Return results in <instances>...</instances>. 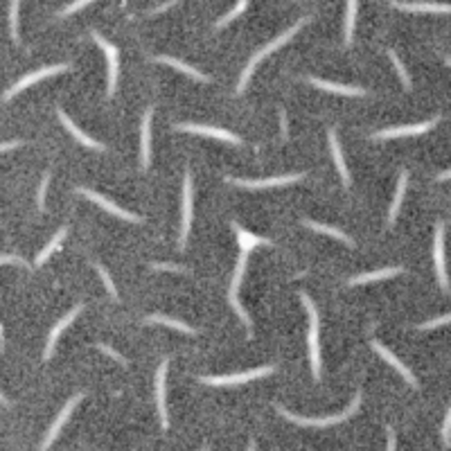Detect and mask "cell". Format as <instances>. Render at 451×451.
I'll return each mask as SVG.
<instances>
[{
  "label": "cell",
  "instance_id": "15",
  "mask_svg": "<svg viewBox=\"0 0 451 451\" xmlns=\"http://www.w3.org/2000/svg\"><path fill=\"white\" fill-rule=\"evenodd\" d=\"M169 361L162 359L158 370H156V406H158V415H160V426L167 429L169 419H167V406H165V372H167Z\"/></svg>",
  "mask_w": 451,
  "mask_h": 451
},
{
  "label": "cell",
  "instance_id": "38",
  "mask_svg": "<svg viewBox=\"0 0 451 451\" xmlns=\"http://www.w3.org/2000/svg\"><path fill=\"white\" fill-rule=\"evenodd\" d=\"M151 267L156 269V271H172V273H183V269H181V267H174V264H160V262H154Z\"/></svg>",
  "mask_w": 451,
  "mask_h": 451
},
{
  "label": "cell",
  "instance_id": "30",
  "mask_svg": "<svg viewBox=\"0 0 451 451\" xmlns=\"http://www.w3.org/2000/svg\"><path fill=\"white\" fill-rule=\"evenodd\" d=\"M388 57H391V61L395 64V70H398V75H400V80H402V84H404V88L411 90V77H409V73H406V68H404V64L400 61V57L395 54V50H388Z\"/></svg>",
  "mask_w": 451,
  "mask_h": 451
},
{
  "label": "cell",
  "instance_id": "29",
  "mask_svg": "<svg viewBox=\"0 0 451 451\" xmlns=\"http://www.w3.org/2000/svg\"><path fill=\"white\" fill-rule=\"evenodd\" d=\"M356 7H359V0H348V16H345V43L348 45H352L354 23H356Z\"/></svg>",
  "mask_w": 451,
  "mask_h": 451
},
{
  "label": "cell",
  "instance_id": "16",
  "mask_svg": "<svg viewBox=\"0 0 451 451\" xmlns=\"http://www.w3.org/2000/svg\"><path fill=\"white\" fill-rule=\"evenodd\" d=\"M57 115H59V120H61V124H64V127L70 131V134L75 136V140L77 143H82L84 147H88V149H97V151H104V145L102 143H97V140H93L90 136H86L84 134L82 129H77L75 127V122L68 118V115L64 113V108H57Z\"/></svg>",
  "mask_w": 451,
  "mask_h": 451
},
{
  "label": "cell",
  "instance_id": "33",
  "mask_svg": "<svg viewBox=\"0 0 451 451\" xmlns=\"http://www.w3.org/2000/svg\"><path fill=\"white\" fill-rule=\"evenodd\" d=\"M95 271L99 273V278L104 280V284H106V289H108V293L113 295L115 300H118V289H115V284H113V280H111V276L106 273V269L102 267V264H95Z\"/></svg>",
  "mask_w": 451,
  "mask_h": 451
},
{
  "label": "cell",
  "instance_id": "8",
  "mask_svg": "<svg viewBox=\"0 0 451 451\" xmlns=\"http://www.w3.org/2000/svg\"><path fill=\"white\" fill-rule=\"evenodd\" d=\"M305 176L302 172L298 174H284V176H273V178H260V181H248V178H228V183L232 185H239V188H246V190H262V188H276V185H289L300 181Z\"/></svg>",
  "mask_w": 451,
  "mask_h": 451
},
{
  "label": "cell",
  "instance_id": "21",
  "mask_svg": "<svg viewBox=\"0 0 451 451\" xmlns=\"http://www.w3.org/2000/svg\"><path fill=\"white\" fill-rule=\"evenodd\" d=\"M328 138H330V149H332V158L337 162L339 167V174L343 178V185H350V174H348V167H345V160H343V154H341V145H339V136L337 131L330 129L328 131Z\"/></svg>",
  "mask_w": 451,
  "mask_h": 451
},
{
  "label": "cell",
  "instance_id": "2",
  "mask_svg": "<svg viewBox=\"0 0 451 451\" xmlns=\"http://www.w3.org/2000/svg\"><path fill=\"white\" fill-rule=\"evenodd\" d=\"M359 406H361V393H356L352 404H350L343 413H337V415H330V417H302V415H293L284 406H278V413L282 415L284 419H289V422L298 424V426H332V424L343 422V419H348L350 415H354L356 411H359Z\"/></svg>",
  "mask_w": 451,
  "mask_h": 451
},
{
  "label": "cell",
  "instance_id": "22",
  "mask_svg": "<svg viewBox=\"0 0 451 451\" xmlns=\"http://www.w3.org/2000/svg\"><path fill=\"white\" fill-rule=\"evenodd\" d=\"M156 61H158V64H165V66H172V68H176V70H181L183 75H188V77H192V80H197V82H212L208 75L199 73L197 68L183 64V61H178V59H174V57H165V54H160V57H156Z\"/></svg>",
  "mask_w": 451,
  "mask_h": 451
},
{
  "label": "cell",
  "instance_id": "18",
  "mask_svg": "<svg viewBox=\"0 0 451 451\" xmlns=\"http://www.w3.org/2000/svg\"><path fill=\"white\" fill-rule=\"evenodd\" d=\"M395 10L402 12H422V14H451V5H438V3H400V0H393Z\"/></svg>",
  "mask_w": 451,
  "mask_h": 451
},
{
  "label": "cell",
  "instance_id": "47",
  "mask_svg": "<svg viewBox=\"0 0 451 451\" xmlns=\"http://www.w3.org/2000/svg\"><path fill=\"white\" fill-rule=\"evenodd\" d=\"M201 451H206V449H201Z\"/></svg>",
  "mask_w": 451,
  "mask_h": 451
},
{
  "label": "cell",
  "instance_id": "4",
  "mask_svg": "<svg viewBox=\"0 0 451 451\" xmlns=\"http://www.w3.org/2000/svg\"><path fill=\"white\" fill-rule=\"evenodd\" d=\"M276 368L273 365H262V368H253V370H244L237 372V375H223V377H199L201 384H210V386H235V384H246L253 382L258 377H267L271 375Z\"/></svg>",
  "mask_w": 451,
  "mask_h": 451
},
{
  "label": "cell",
  "instance_id": "23",
  "mask_svg": "<svg viewBox=\"0 0 451 451\" xmlns=\"http://www.w3.org/2000/svg\"><path fill=\"white\" fill-rule=\"evenodd\" d=\"M232 228H235V232H237V239H239V248L242 251H248L251 253V248H255V246H271V239H264V237H258V235H253V232H248V230H244L242 226L239 223H232Z\"/></svg>",
  "mask_w": 451,
  "mask_h": 451
},
{
  "label": "cell",
  "instance_id": "26",
  "mask_svg": "<svg viewBox=\"0 0 451 451\" xmlns=\"http://www.w3.org/2000/svg\"><path fill=\"white\" fill-rule=\"evenodd\" d=\"M145 323H158V325H165V328H172V330H178V332H185L190 334V337H194L197 334V330H192L190 325H185L181 321H176V318H167V316H160V314H154V316H147Z\"/></svg>",
  "mask_w": 451,
  "mask_h": 451
},
{
  "label": "cell",
  "instance_id": "39",
  "mask_svg": "<svg viewBox=\"0 0 451 451\" xmlns=\"http://www.w3.org/2000/svg\"><path fill=\"white\" fill-rule=\"evenodd\" d=\"M97 350H99V352H106L108 356H113V359H118L120 363H127V361H124V356L115 352L113 348H108V345H104V343H99V345H97Z\"/></svg>",
  "mask_w": 451,
  "mask_h": 451
},
{
  "label": "cell",
  "instance_id": "6",
  "mask_svg": "<svg viewBox=\"0 0 451 451\" xmlns=\"http://www.w3.org/2000/svg\"><path fill=\"white\" fill-rule=\"evenodd\" d=\"M93 41H95L106 54V61H108V90H106V95L113 97L115 88H118V48L108 43L106 38L99 36L97 32H93Z\"/></svg>",
  "mask_w": 451,
  "mask_h": 451
},
{
  "label": "cell",
  "instance_id": "46",
  "mask_svg": "<svg viewBox=\"0 0 451 451\" xmlns=\"http://www.w3.org/2000/svg\"><path fill=\"white\" fill-rule=\"evenodd\" d=\"M447 64H449V66H451V57H449V59H447Z\"/></svg>",
  "mask_w": 451,
  "mask_h": 451
},
{
  "label": "cell",
  "instance_id": "44",
  "mask_svg": "<svg viewBox=\"0 0 451 451\" xmlns=\"http://www.w3.org/2000/svg\"><path fill=\"white\" fill-rule=\"evenodd\" d=\"M449 178H451V169H449V172H442V174H438V181H449Z\"/></svg>",
  "mask_w": 451,
  "mask_h": 451
},
{
  "label": "cell",
  "instance_id": "14",
  "mask_svg": "<svg viewBox=\"0 0 451 451\" xmlns=\"http://www.w3.org/2000/svg\"><path fill=\"white\" fill-rule=\"evenodd\" d=\"M82 398L84 395H75L73 400H68L66 402V406H64V411L57 415V419H54V424L50 426V431H48V435L43 438V445H41V451H45V449H50V445L54 442V438L59 435V431H61V426H64L66 422H68V417H70V413H73V409L77 406V404L82 402Z\"/></svg>",
  "mask_w": 451,
  "mask_h": 451
},
{
  "label": "cell",
  "instance_id": "41",
  "mask_svg": "<svg viewBox=\"0 0 451 451\" xmlns=\"http://www.w3.org/2000/svg\"><path fill=\"white\" fill-rule=\"evenodd\" d=\"M386 435H388V449L386 451H395V431L391 429V426L386 429Z\"/></svg>",
  "mask_w": 451,
  "mask_h": 451
},
{
  "label": "cell",
  "instance_id": "7",
  "mask_svg": "<svg viewBox=\"0 0 451 451\" xmlns=\"http://www.w3.org/2000/svg\"><path fill=\"white\" fill-rule=\"evenodd\" d=\"M433 260H435V273H438V282L442 287V291H449V280H447V269H445V226H442V221L435 226Z\"/></svg>",
  "mask_w": 451,
  "mask_h": 451
},
{
  "label": "cell",
  "instance_id": "35",
  "mask_svg": "<svg viewBox=\"0 0 451 451\" xmlns=\"http://www.w3.org/2000/svg\"><path fill=\"white\" fill-rule=\"evenodd\" d=\"M442 442H445V447L451 445V409L447 411L445 422H442Z\"/></svg>",
  "mask_w": 451,
  "mask_h": 451
},
{
  "label": "cell",
  "instance_id": "42",
  "mask_svg": "<svg viewBox=\"0 0 451 451\" xmlns=\"http://www.w3.org/2000/svg\"><path fill=\"white\" fill-rule=\"evenodd\" d=\"M23 145V140H14V143H3V151H10V149H16V147Z\"/></svg>",
  "mask_w": 451,
  "mask_h": 451
},
{
  "label": "cell",
  "instance_id": "27",
  "mask_svg": "<svg viewBox=\"0 0 451 451\" xmlns=\"http://www.w3.org/2000/svg\"><path fill=\"white\" fill-rule=\"evenodd\" d=\"M305 226H309V228L316 230V232H323V235H328V237L339 239V242H343V244H348V246H354L352 239H350L345 232H341L339 228H332V226H325V223H316V221H312V219H307Z\"/></svg>",
  "mask_w": 451,
  "mask_h": 451
},
{
  "label": "cell",
  "instance_id": "43",
  "mask_svg": "<svg viewBox=\"0 0 451 451\" xmlns=\"http://www.w3.org/2000/svg\"><path fill=\"white\" fill-rule=\"evenodd\" d=\"M280 124H282V136L287 138V134H289V129H287V115H284V111H280Z\"/></svg>",
  "mask_w": 451,
  "mask_h": 451
},
{
  "label": "cell",
  "instance_id": "34",
  "mask_svg": "<svg viewBox=\"0 0 451 451\" xmlns=\"http://www.w3.org/2000/svg\"><path fill=\"white\" fill-rule=\"evenodd\" d=\"M447 323H451V314L433 318V321H426V323H419L417 330H435V328H442V325H447Z\"/></svg>",
  "mask_w": 451,
  "mask_h": 451
},
{
  "label": "cell",
  "instance_id": "17",
  "mask_svg": "<svg viewBox=\"0 0 451 451\" xmlns=\"http://www.w3.org/2000/svg\"><path fill=\"white\" fill-rule=\"evenodd\" d=\"M307 82L312 86L328 90V93H337V95H350V97H361L365 95V88L359 86H343V84H334V82H325V80H316V77H307Z\"/></svg>",
  "mask_w": 451,
  "mask_h": 451
},
{
  "label": "cell",
  "instance_id": "13",
  "mask_svg": "<svg viewBox=\"0 0 451 451\" xmlns=\"http://www.w3.org/2000/svg\"><path fill=\"white\" fill-rule=\"evenodd\" d=\"M370 345H372V350H375V352H379V356H382V359H384L386 363H391L393 368L398 370V372H400V375H402L404 379H406V382H409V386H411V388H419L417 379L413 377V372H411V370L406 368V365H404V363H402V361L398 359V356H395V354L391 352V350H388L386 345H382V343H379V341H375V339L370 341Z\"/></svg>",
  "mask_w": 451,
  "mask_h": 451
},
{
  "label": "cell",
  "instance_id": "32",
  "mask_svg": "<svg viewBox=\"0 0 451 451\" xmlns=\"http://www.w3.org/2000/svg\"><path fill=\"white\" fill-rule=\"evenodd\" d=\"M246 5H248V0H239V3H237V7H235V10H230V12H228V14H226V16H223V19H221L219 23H217V29H221V27H226V25H228V23H230V21H235V19L239 16V14H244V10H246Z\"/></svg>",
  "mask_w": 451,
  "mask_h": 451
},
{
  "label": "cell",
  "instance_id": "10",
  "mask_svg": "<svg viewBox=\"0 0 451 451\" xmlns=\"http://www.w3.org/2000/svg\"><path fill=\"white\" fill-rule=\"evenodd\" d=\"M178 131H188V134H199V136H208V138H217V140H226L230 145H242V138L230 134L226 129H217V127H204V124H176Z\"/></svg>",
  "mask_w": 451,
  "mask_h": 451
},
{
  "label": "cell",
  "instance_id": "28",
  "mask_svg": "<svg viewBox=\"0 0 451 451\" xmlns=\"http://www.w3.org/2000/svg\"><path fill=\"white\" fill-rule=\"evenodd\" d=\"M66 232H68V230H66V226H64V228H61V230L57 232V235H54V237L50 239V242H48V246H45L43 251L38 253V258H36V267H41V264H45V260H48L50 255H52L54 251H57V248H59V244L64 242Z\"/></svg>",
  "mask_w": 451,
  "mask_h": 451
},
{
  "label": "cell",
  "instance_id": "36",
  "mask_svg": "<svg viewBox=\"0 0 451 451\" xmlns=\"http://www.w3.org/2000/svg\"><path fill=\"white\" fill-rule=\"evenodd\" d=\"M93 0H75L73 5H68L66 10H61L59 12V16H70V14H75V12H80L82 7H86V5H90Z\"/></svg>",
  "mask_w": 451,
  "mask_h": 451
},
{
  "label": "cell",
  "instance_id": "31",
  "mask_svg": "<svg viewBox=\"0 0 451 451\" xmlns=\"http://www.w3.org/2000/svg\"><path fill=\"white\" fill-rule=\"evenodd\" d=\"M19 5H21V0H12V7H10V32L14 41H19Z\"/></svg>",
  "mask_w": 451,
  "mask_h": 451
},
{
  "label": "cell",
  "instance_id": "12",
  "mask_svg": "<svg viewBox=\"0 0 451 451\" xmlns=\"http://www.w3.org/2000/svg\"><path fill=\"white\" fill-rule=\"evenodd\" d=\"M438 118H431L426 122H419V124H409V127H393V129H384V131H377L375 140H388V138H402V136H417V134H426L429 129L435 127Z\"/></svg>",
  "mask_w": 451,
  "mask_h": 451
},
{
  "label": "cell",
  "instance_id": "3",
  "mask_svg": "<svg viewBox=\"0 0 451 451\" xmlns=\"http://www.w3.org/2000/svg\"><path fill=\"white\" fill-rule=\"evenodd\" d=\"M300 300L309 314V356H312V375L318 382L321 379V345H318V312L312 298L307 293H300Z\"/></svg>",
  "mask_w": 451,
  "mask_h": 451
},
{
  "label": "cell",
  "instance_id": "11",
  "mask_svg": "<svg viewBox=\"0 0 451 451\" xmlns=\"http://www.w3.org/2000/svg\"><path fill=\"white\" fill-rule=\"evenodd\" d=\"M190 226H192V174L188 169V172H185V183H183V226H181V239H178L181 248H185V244H188Z\"/></svg>",
  "mask_w": 451,
  "mask_h": 451
},
{
  "label": "cell",
  "instance_id": "45",
  "mask_svg": "<svg viewBox=\"0 0 451 451\" xmlns=\"http://www.w3.org/2000/svg\"><path fill=\"white\" fill-rule=\"evenodd\" d=\"M248 451H255V440L248 442Z\"/></svg>",
  "mask_w": 451,
  "mask_h": 451
},
{
  "label": "cell",
  "instance_id": "40",
  "mask_svg": "<svg viewBox=\"0 0 451 451\" xmlns=\"http://www.w3.org/2000/svg\"><path fill=\"white\" fill-rule=\"evenodd\" d=\"M0 262H3V264H27L25 260L16 258V255H3V258H0Z\"/></svg>",
  "mask_w": 451,
  "mask_h": 451
},
{
  "label": "cell",
  "instance_id": "37",
  "mask_svg": "<svg viewBox=\"0 0 451 451\" xmlns=\"http://www.w3.org/2000/svg\"><path fill=\"white\" fill-rule=\"evenodd\" d=\"M50 185V172H45L43 181H41V190H38V208L45 210V190H48Z\"/></svg>",
  "mask_w": 451,
  "mask_h": 451
},
{
  "label": "cell",
  "instance_id": "1",
  "mask_svg": "<svg viewBox=\"0 0 451 451\" xmlns=\"http://www.w3.org/2000/svg\"><path fill=\"white\" fill-rule=\"evenodd\" d=\"M307 21H309V19H300L298 23H295V25H291L289 29H287V32L280 34V36L276 38V41H271L269 45H264V48H262L260 52H255V54H253V59L248 61V66L244 68L242 77H239V86H237V93H244V88L248 86V82H251V77H253V70H255V66H258L264 57H269L271 52H276L278 48H282V45H284L287 41H291V38L300 32V27H302V25H307Z\"/></svg>",
  "mask_w": 451,
  "mask_h": 451
},
{
  "label": "cell",
  "instance_id": "19",
  "mask_svg": "<svg viewBox=\"0 0 451 451\" xmlns=\"http://www.w3.org/2000/svg\"><path fill=\"white\" fill-rule=\"evenodd\" d=\"M80 312H82V305H77L75 309H70V312H68V314H66L64 318H61V321H59V323H57V325H54V328H52L50 337H48V345H45V352H43V359H45V361H48L50 356H52V350H54V345H57V339H59V334L64 332V330L68 328L70 323L75 321V316L80 314Z\"/></svg>",
  "mask_w": 451,
  "mask_h": 451
},
{
  "label": "cell",
  "instance_id": "25",
  "mask_svg": "<svg viewBox=\"0 0 451 451\" xmlns=\"http://www.w3.org/2000/svg\"><path fill=\"white\" fill-rule=\"evenodd\" d=\"M406 185H409V172H402V174H400V183H398V192H395L393 204H391V210H388V226H393L395 219H398V212H400V206H402L404 192H406Z\"/></svg>",
  "mask_w": 451,
  "mask_h": 451
},
{
  "label": "cell",
  "instance_id": "5",
  "mask_svg": "<svg viewBox=\"0 0 451 451\" xmlns=\"http://www.w3.org/2000/svg\"><path fill=\"white\" fill-rule=\"evenodd\" d=\"M70 66L68 64H57V66H45V68H38V70H34L32 75H25V77H21V80L14 84V86L10 88L3 95V99L5 102H10L12 97H16L21 90H25L27 86H32V84H36L38 80H43V77H52V75H59V73H64V70H68Z\"/></svg>",
  "mask_w": 451,
  "mask_h": 451
},
{
  "label": "cell",
  "instance_id": "24",
  "mask_svg": "<svg viewBox=\"0 0 451 451\" xmlns=\"http://www.w3.org/2000/svg\"><path fill=\"white\" fill-rule=\"evenodd\" d=\"M402 267H388V269H379V271H372V273H363V276H356L350 280V287L352 284H363V282H377V280H386V278H393V276H400L402 273Z\"/></svg>",
  "mask_w": 451,
  "mask_h": 451
},
{
  "label": "cell",
  "instance_id": "9",
  "mask_svg": "<svg viewBox=\"0 0 451 451\" xmlns=\"http://www.w3.org/2000/svg\"><path fill=\"white\" fill-rule=\"evenodd\" d=\"M77 192L82 194V197H86V199H90L93 204H97V206H102L106 212H111V215H115V217H120V219H124V221H131V223H140L143 219H140L138 215H134V212H127L124 208H118L115 204H111L106 197H102V194H97V192H93V190H88V188H77Z\"/></svg>",
  "mask_w": 451,
  "mask_h": 451
},
{
  "label": "cell",
  "instance_id": "20",
  "mask_svg": "<svg viewBox=\"0 0 451 451\" xmlns=\"http://www.w3.org/2000/svg\"><path fill=\"white\" fill-rule=\"evenodd\" d=\"M151 118H154V108H147L145 118H143V129H140V160H143V169L149 167L151 162V151H149V140H151V131H149V124H151Z\"/></svg>",
  "mask_w": 451,
  "mask_h": 451
}]
</instances>
